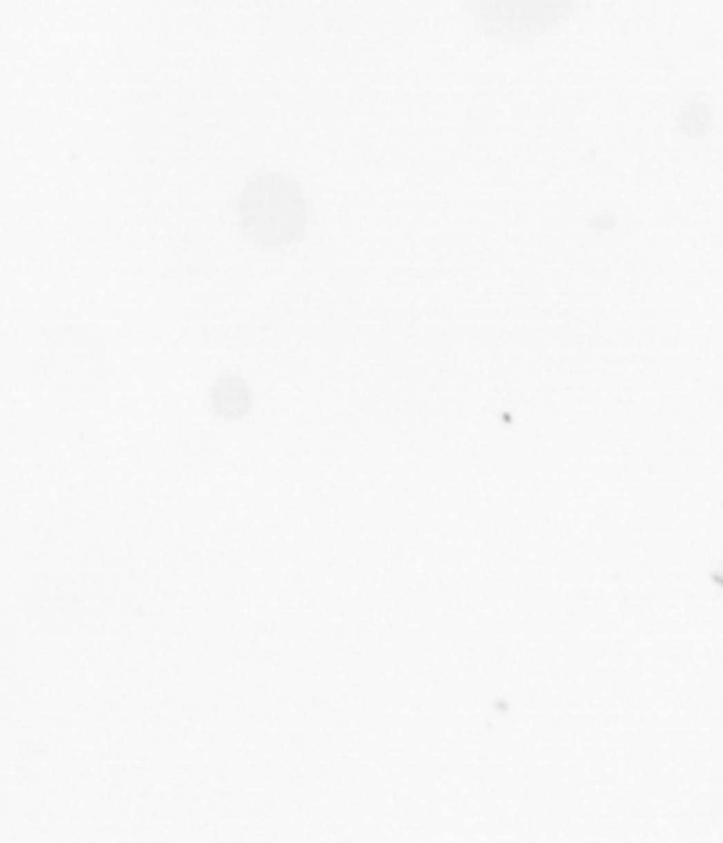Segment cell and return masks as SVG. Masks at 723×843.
<instances>
[{
    "instance_id": "1",
    "label": "cell",
    "mask_w": 723,
    "mask_h": 843,
    "mask_svg": "<svg viewBox=\"0 0 723 843\" xmlns=\"http://www.w3.org/2000/svg\"><path fill=\"white\" fill-rule=\"evenodd\" d=\"M236 214L248 242L278 248L293 244L308 231L310 201L293 176L284 172H264L240 191Z\"/></svg>"
},
{
    "instance_id": "2",
    "label": "cell",
    "mask_w": 723,
    "mask_h": 843,
    "mask_svg": "<svg viewBox=\"0 0 723 843\" xmlns=\"http://www.w3.org/2000/svg\"><path fill=\"white\" fill-rule=\"evenodd\" d=\"M37 373L60 392H90L104 384L110 354L104 339L83 323L45 329L34 350Z\"/></svg>"
},
{
    "instance_id": "3",
    "label": "cell",
    "mask_w": 723,
    "mask_h": 843,
    "mask_svg": "<svg viewBox=\"0 0 723 843\" xmlns=\"http://www.w3.org/2000/svg\"><path fill=\"white\" fill-rule=\"evenodd\" d=\"M210 400L219 416L227 420L242 418L250 412L252 396L248 384L234 371H223L212 388H210Z\"/></svg>"
},
{
    "instance_id": "4",
    "label": "cell",
    "mask_w": 723,
    "mask_h": 843,
    "mask_svg": "<svg viewBox=\"0 0 723 843\" xmlns=\"http://www.w3.org/2000/svg\"><path fill=\"white\" fill-rule=\"evenodd\" d=\"M719 580H723V570H719V576H717Z\"/></svg>"
}]
</instances>
